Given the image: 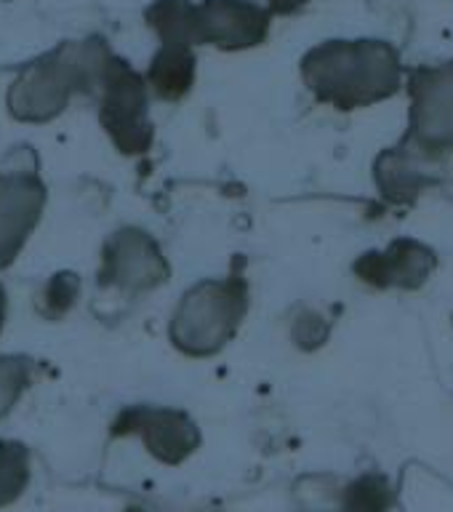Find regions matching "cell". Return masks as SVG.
Segmentation results:
<instances>
[{
	"mask_svg": "<svg viewBox=\"0 0 453 512\" xmlns=\"http://www.w3.org/2000/svg\"><path fill=\"white\" fill-rule=\"evenodd\" d=\"M411 94V142L419 150L453 147V62L416 67L408 78Z\"/></svg>",
	"mask_w": 453,
	"mask_h": 512,
	"instance_id": "cell-2",
	"label": "cell"
},
{
	"mask_svg": "<svg viewBox=\"0 0 453 512\" xmlns=\"http://www.w3.org/2000/svg\"><path fill=\"white\" fill-rule=\"evenodd\" d=\"M432 270V251H427L419 243L411 240H398L395 246L384 256L368 254L358 262V272L363 280H376L390 286V283H400V286H419Z\"/></svg>",
	"mask_w": 453,
	"mask_h": 512,
	"instance_id": "cell-5",
	"label": "cell"
},
{
	"mask_svg": "<svg viewBox=\"0 0 453 512\" xmlns=\"http://www.w3.org/2000/svg\"><path fill=\"white\" fill-rule=\"evenodd\" d=\"M270 11L254 0H203L192 8V40L238 51L264 43Z\"/></svg>",
	"mask_w": 453,
	"mask_h": 512,
	"instance_id": "cell-4",
	"label": "cell"
},
{
	"mask_svg": "<svg viewBox=\"0 0 453 512\" xmlns=\"http://www.w3.org/2000/svg\"><path fill=\"white\" fill-rule=\"evenodd\" d=\"M310 0H270L272 14H294L302 6H307Z\"/></svg>",
	"mask_w": 453,
	"mask_h": 512,
	"instance_id": "cell-7",
	"label": "cell"
},
{
	"mask_svg": "<svg viewBox=\"0 0 453 512\" xmlns=\"http://www.w3.org/2000/svg\"><path fill=\"white\" fill-rule=\"evenodd\" d=\"M302 78L320 102L358 110L395 94L403 67L384 40H326L304 54Z\"/></svg>",
	"mask_w": 453,
	"mask_h": 512,
	"instance_id": "cell-1",
	"label": "cell"
},
{
	"mask_svg": "<svg viewBox=\"0 0 453 512\" xmlns=\"http://www.w3.org/2000/svg\"><path fill=\"white\" fill-rule=\"evenodd\" d=\"M246 310V291L243 283L224 280V283H206L184 302L179 315L182 342L190 344L192 352H214L219 350L232 331L238 328L240 318Z\"/></svg>",
	"mask_w": 453,
	"mask_h": 512,
	"instance_id": "cell-3",
	"label": "cell"
},
{
	"mask_svg": "<svg viewBox=\"0 0 453 512\" xmlns=\"http://www.w3.org/2000/svg\"><path fill=\"white\" fill-rule=\"evenodd\" d=\"M195 80V56L184 43H166L155 62V83L166 99H179L190 91Z\"/></svg>",
	"mask_w": 453,
	"mask_h": 512,
	"instance_id": "cell-6",
	"label": "cell"
}]
</instances>
